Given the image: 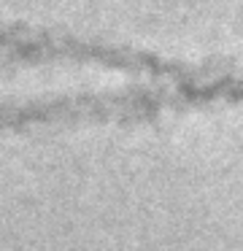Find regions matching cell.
Wrapping results in <instances>:
<instances>
[{"mask_svg":"<svg viewBox=\"0 0 243 251\" xmlns=\"http://www.w3.org/2000/svg\"><path fill=\"white\" fill-rule=\"evenodd\" d=\"M0 54L19 62H62V65H97L111 71H135L162 76L167 60L127 46L106 44L65 30L32 27L22 22H0Z\"/></svg>","mask_w":243,"mask_h":251,"instance_id":"6da1fadb","label":"cell"}]
</instances>
